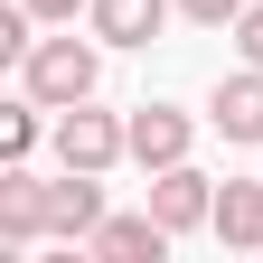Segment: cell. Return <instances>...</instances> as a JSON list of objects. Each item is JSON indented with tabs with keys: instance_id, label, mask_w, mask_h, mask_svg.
<instances>
[{
	"instance_id": "1",
	"label": "cell",
	"mask_w": 263,
	"mask_h": 263,
	"mask_svg": "<svg viewBox=\"0 0 263 263\" xmlns=\"http://www.w3.org/2000/svg\"><path fill=\"white\" fill-rule=\"evenodd\" d=\"M94 76H104V57H94L76 28H66V38H38V47L19 57V94H38V104H57V113H66V104H85Z\"/></svg>"
},
{
	"instance_id": "2",
	"label": "cell",
	"mask_w": 263,
	"mask_h": 263,
	"mask_svg": "<svg viewBox=\"0 0 263 263\" xmlns=\"http://www.w3.org/2000/svg\"><path fill=\"white\" fill-rule=\"evenodd\" d=\"M57 160L66 170H113V160H132V122L94 113V94H85V104L57 113Z\"/></svg>"
},
{
	"instance_id": "3",
	"label": "cell",
	"mask_w": 263,
	"mask_h": 263,
	"mask_svg": "<svg viewBox=\"0 0 263 263\" xmlns=\"http://www.w3.org/2000/svg\"><path fill=\"white\" fill-rule=\"evenodd\" d=\"M151 216L170 226V235H197V226H216V179H197L188 160L151 170Z\"/></svg>"
},
{
	"instance_id": "4",
	"label": "cell",
	"mask_w": 263,
	"mask_h": 263,
	"mask_svg": "<svg viewBox=\"0 0 263 263\" xmlns=\"http://www.w3.org/2000/svg\"><path fill=\"white\" fill-rule=\"evenodd\" d=\"M38 235H47V179H28L19 160H10V170H0V263L28 254Z\"/></svg>"
},
{
	"instance_id": "5",
	"label": "cell",
	"mask_w": 263,
	"mask_h": 263,
	"mask_svg": "<svg viewBox=\"0 0 263 263\" xmlns=\"http://www.w3.org/2000/svg\"><path fill=\"white\" fill-rule=\"evenodd\" d=\"M104 170H66L57 188H47V235L57 245H85L94 226H104V188H94Z\"/></svg>"
},
{
	"instance_id": "6",
	"label": "cell",
	"mask_w": 263,
	"mask_h": 263,
	"mask_svg": "<svg viewBox=\"0 0 263 263\" xmlns=\"http://www.w3.org/2000/svg\"><path fill=\"white\" fill-rule=\"evenodd\" d=\"M85 254H94V263H160V254H170V226H160L151 207H141V216H104V226L85 235Z\"/></svg>"
},
{
	"instance_id": "7",
	"label": "cell",
	"mask_w": 263,
	"mask_h": 263,
	"mask_svg": "<svg viewBox=\"0 0 263 263\" xmlns=\"http://www.w3.org/2000/svg\"><path fill=\"white\" fill-rule=\"evenodd\" d=\"M170 10H179V0H94L85 28H94L104 47H151L160 28H170Z\"/></svg>"
},
{
	"instance_id": "8",
	"label": "cell",
	"mask_w": 263,
	"mask_h": 263,
	"mask_svg": "<svg viewBox=\"0 0 263 263\" xmlns=\"http://www.w3.org/2000/svg\"><path fill=\"white\" fill-rule=\"evenodd\" d=\"M207 122L226 132V141H263V66H245V76H216Z\"/></svg>"
},
{
	"instance_id": "9",
	"label": "cell",
	"mask_w": 263,
	"mask_h": 263,
	"mask_svg": "<svg viewBox=\"0 0 263 263\" xmlns=\"http://www.w3.org/2000/svg\"><path fill=\"white\" fill-rule=\"evenodd\" d=\"M188 113H170V104H141L132 113V160H141V170H170V160H188Z\"/></svg>"
},
{
	"instance_id": "10",
	"label": "cell",
	"mask_w": 263,
	"mask_h": 263,
	"mask_svg": "<svg viewBox=\"0 0 263 263\" xmlns=\"http://www.w3.org/2000/svg\"><path fill=\"white\" fill-rule=\"evenodd\" d=\"M216 245L263 254V188H254V179H226V188H216Z\"/></svg>"
},
{
	"instance_id": "11",
	"label": "cell",
	"mask_w": 263,
	"mask_h": 263,
	"mask_svg": "<svg viewBox=\"0 0 263 263\" xmlns=\"http://www.w3.org/2000/svg\"><path fill=\"white\" fill-rule=\"evenodd\" d=\"M28 151H38V94L0 104V160H28Z\"/></svg>"
},
{
	"instance_id": "12",
	"label": "cell",
	"mask_w": 263,
	"mask_h": 263,
	"mask_svg": "<svg viewBox=\"0 0 263 263\" xmlns=\"http://www.w3.org/2000/svg\"><path fill=\"white\" fill-rule=\"evenodd\" d=\"M179 10H188V19H197V28H235V19H245V10H254V0H179Z\"/></svg>"
},
{
	"instance_id": "13",
	"label": "cell",
	"mask_w": 263,
	"mask_h": 263,
	"mask_svg": "<svg viewBox=\"0 0 263 263\" xmlns=\"http://www.w3.org/2000/svg\"><path fill=\"white\" fill-rule=\"evenodd\" d=\"M235 47H245V66H263V0H254L245 19H235Z\"/></svg>"
},
{
	"instance_id": "14",
	"label": "cell",
	"mask_w": 263,
	"mask_h": 263,
	"mask_svg": "<svg viewBox=\"0 0 263 263\" xmlns=\"http://www.w3.org/2000/svg\"><path fill=\"white\" fill-rule=\"evenodd\" d=\"M38 19H57V28H76V10H94V0H28Z\"/></svg>"
}]
</instances>
